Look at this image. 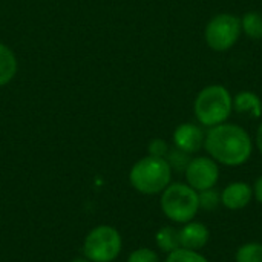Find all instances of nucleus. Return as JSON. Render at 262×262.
<instances>
[{"instance_id": "2eb2a0df", "label": "nucleus", "mask_w": 262, "mask_h": 262, "mask_svg": "<svg viewBox=\"0 0 262 262\" xmlns=\"http://www.w3.org/2000/svg\"><path fill=\"white\" fill-rule=\"evenodd\" d=\"M236 262H262V244L250 243L238 249Z\"/></svg>"}, {"instance_id": "9b49d317", "label": "nucleus", "mask_w": 262, "mask_h": 262, "mask_svg": "<svg viewBox=\"0 0 262 262\" xmlns=\"http://www.w3.org/2000/svg\"><path fill=\"white\" fill-rule=\"evenodd\" d=\"M233 109L239 115H246L250 118H259L262 115V101L255 92L243 91L233 97Z\"/></svg>"}, {"instance_id": "5701e85b", "label": "nucleus", "mask_w": 262, "mask_h": 262, "mask_svg": "<svg viewBox=\"0 0 262 262\" xmlns=\"http://www.w3.org/2000/svg\"><path fill=\"white\" fill-rule=\"evenodd\" d=\"M72 262H91L89 259H74Z\"/></svg>"}, {"instance_id": "a211bd4d", "label": "nucleus", "mask_w": 262, "mask_h": 262, "mask_svg": "<svg viewBox=\"0 0 262 262\" xmlns=\"http://www.w3.org/2000/svg\"><path fill=\"white\" fill-rule=\"evenodd\" d=\"M198 201H200V207H203L204 210H215L221 203V195L212 187V189L200 192Z\"/></svg>"}, {"instance_id": "ddd939ff", "label": "nucleus", "mask_w": 262, "mask_h": 262, "mask_svg": "<svg viewBox=\"0 0 262 262\" xmlns=\"http://www.w3.org/2000/svg\"><path fill=\"white\" fill-rule=\"evenodd\" d=\"M241 31L253 40H262V14L258 11H249L241 18Z\"/></svg>"}, {"instance_id": "39448f33", "label": "nucleus", "mask_w": 262, "mask_h": 262, "mask_svg": "<svg viewBox=\"0 0 262 262\" xmlns=\"http://www.w3.org/2000/svg\"><path fill=\"white\" fill-rule=\"evenodd\" d=\"M121 252V236L111 226L95 227L84 239L83 253L91 262H112Z\"/></svg>"}, {"instance_id": "f257e3e1", "label": "nucleus", "mask_w": 262, "mask_h": 262, "mask_svg": "<svg viewBox=\"0 0 262 262\" xmlns=\"http://www.w3.org/2000/svg\"><path fill=\"white\" fill-rule=\"evenodd\" d=\"M204 147L215 161L232 167L247 163L253 149L247 130L229 123L210 127L206 134Z\"/></svg>"}, {"instance_id": "412c9836", "label": "nucleus", "mask_w": 262, "mask_h": 262, "mask_svg": "<svg viewBox=\"0 0 262 262\" xmlns=\"http://www.w3.org/2000/svg\"><path fill=\"white\" fill-rule=\"evenodd\" d=\"M255 196L262 204V177H259L255 183Z\"/></svg>"}, {"instance_id": "9d476101", "label": "nucleus", "mask_w": 262, "mask_h": 262, "mask_svg": "<svg viewBox=\"0 0 262 262\" xmlns=\"http://www.w3.org/2000/svg\"><path fill=\"white\" fill-rule=\"evenodd\" d=\"M209 230L201 223H187L180 230V244L183 249L189 250H200L209 241Z\"/></svg>"}, {"instance_id": "dca6fc26", "label": "nucleus", "mask_w": 262, "mask_h": 262, "mask_svg": "<svg viewBox=\"0 0 262 262\" xmlns=\"http://www.w3.org/2000/svg\"><path fill=\"white\" fill-rule=\"evenodd\" d=\"M167 163L170 166V169H175L177 172H186L189 163H190V157L187 152H183L180 149H173V150H169L167 152Z\"/></svg>"}, {"instance_id": "20e7f679", "label": "nucleus", "mask_w": 262, "mask_h": 262, "mask_svg": "<svg viewBox=\"0 0 262 262\" xmlns=\"http://www.w3.org/2000/svg\"><path fill=\"white\" fill-rule=\"evenodd\" d=\"M200 209L198 192L189 184L175 183L167 186L161 195V210L175 223H190Z\"/></svg>"}, {"instance_id": "7ed1b4c3", "label": "nucleus", "mask_w": 262, "mask_h": 262, "mask_svg": "<svg viewBox=\"0 0 262 262\" xmlns=\"http://www.w3.org/2000/svg\"><path fill=\"white\" fill-rule=\"evenodd\" d=\"M172 177V169L166 158L144 157L134 164L129 173L130 184L135 190L144 195H155L163 192Z\"/></svg>"}, {"instance_id": "aec40b11", "label": "nucleus", "mask_w": 262, "mask_h": 262, "mask_svg": "<svg viewBox=\"0 0 262 262\" xmlns=\"http://www.w3.org/2000/svg\"><path fill=\"white\" fill-rule=\"evenodd\" d=\"M169 152V146L164 140L161 138H155L149 143V155L150 157H157V158H166Z\"/></svg>"}, {"instance_id": "f3484780", "label": "nucleus", "mask_w": 262, "mask_h": 262, "mask_svg": "<svg viewBox=\"0 0 262 262\" xmlns=\"http://www.w3.org/2000/svg\"><path fill=\"white\" fill-rule=\"evenodd\" d=\"M166 262H209L203 255L189 249H177L169 253Z\"/></svg>"}, {"instance_id": "4be33fe9", "label": "nucleus", "mask_w": 262, "mask_h": 262, "mask_svg": "<svg viewBox=\"0 0 262 262\" xmlns=\"http://www.w3.org/2000/svg\"><path fill=\"white\" fill-rule=\"evenodd\" d=\"M256 146H258L259 152L262 154V123L259 124V127H258V132H256Z\"/></svg>"}, {"instance_id": "6ab92c4d", "label": "nucleus", "mask_w": 262, "mask_h": 262, "mask_svg": "<svg viewBox=\"0 0 262 262\" xmlns=\"http://www.w3.org/2000/svg\"><path fill=\"white\" fill-rule=\"evenodd\" d=\"M127 262H160V259L150 249H138L130 253Z\"/></svg>"}, {"instance_id": "1a4fd4ad", "label": "nucleus", "mask_w": 262, "mask_h": 262, "mask_svg": "<svg viewBox=\"0 0 262 262\" xmlns=\"http://www.w3.org/2000/svg\"><path fill=\"white\" fill-rule=\"evenodd\" d=\"M253 190L247 183H232L221 193V203L230 210L244 209L252 200Z\"/></svg>"}, {"instance_id": "4468645a", "label": "nucleus", "mask_w": 262, "mask_h": 262, "mask_svg": "<svg viewBox=\"0 0 262 262\" xmlns=\"http://www.w3.org/2000/svg\"><path fill=\"white\" fill-rule=\"evenodd\" d=\"M157 244L163 252H173L177 249H180V230L173 229V227H163L158 230L157 233Z\"/></svg>"}, {"instance_id": "6e6552de", "label": "nucleus", "mask_w": 262, "mask_h": 262, "mask_svg": "<svg viewBox=\"0 0 262 262\" xmlns=\"http://www.w3.org/2000/svg\"><path fill=\"white\" fill-rule=\"evenodd\" d=\"M204 140H206V135H204L203 129L192 123H183L173 132L175 147L183 152H187V154L198 152L203 147Z\"/></svg>"}, {"instance_id": "423d86ee", "label": "nucleus", "mask_w": 262, "mask_h": 262, "mask_svg": "<svg viewBox=\"0 0 262 262\" xmlns=\"http://www.w3.org/2000/svg\"><path fill=\"white\" fill-rule=\"evenodd\" d=\"M241 35V18L233 14H218L210 18L204 29V38L210 49L224 52L235 46Z\"/></svg>"}, {"instance_id": "f03ea898", "label": "nucleus", "mask_w": 262, "mask_h": 262, "mask_svg": "<svg viewBox=\"0 0 262 262\" xmlns=\"http://www.w3.org/2000/svg\"><path fill=\"white\" fill-rule=\"evenodd\" d=\"M195 117L206 126L213 127L227 121L233 111V97L223 84H210L200 91L195 98Z\"/></svg>"}, {"instance_id": "0eeeda50", "label": "nucleus", "mask_w": 262, "mask_h": 262, "mask_svg": "<svg viewBox=\"0 0 262 262\" xmlns=\"http://www.w3.org/2000/svg\"><path fill=\"white\" fill-rule=\"evenodd\" d=\"M184 173L189 186L196 192H203L212 189L216 184L220 177V169L215 160L207 157H198L190 160Z\"/></svg>"}, {"instance_id": "f8f14e48", "label": "nucleus", "mask_w": 262, "mask_h": 262, "mask_svg": "<svg viewBox=\"0 0 262 262\" xmlns=\"http://www.w3.org/2000/svg\"><path fill=\"white\" fill-rule=\"evenodd\" d=\"M17 74V58L11 48L0 43V88L6 86Z\"/></svg>"}]
</instances>
